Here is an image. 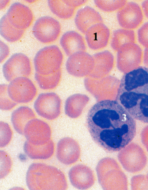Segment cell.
Masks as SVG:
<instances>
[{
  "instance_id": "cell-20",
  "label": "cell",
  "mask_w": 148,
  "mask_h": 190,
  "mask_svg": "<svg viewBox=\"0 0 148 190\" xmlns=\"http://www.w3.org/2000/svg\"><path fill=\"white\" fill-rule=\"evenodd\" d=\"M23 150L25 154L30 158L45 160L50 158L53 155L55 145L51 140L47 143L41 145H33L27 141L24 143Z\"/></svg>"
},
{
  "instance_id": "cell-17",
  "label": "cell",
  "mask_w": 148,
  "mask_h": 190,
  "mask_svg": "<svg viewBox=\"0 0 148 190\" xmlns=\"http://www.w3.org/2000/svg\"><path fill=\"white\" fill-rule=\"evenodd\" d=\"M102 18L98 12L94 8L86 6L77 12L75 22L77 28L85 34L91 27L97 23H102Z\"/></svg>"
},
{
  "instance_id": "cell-14",
  "label": "cell",
  "mask_w": 148,
  "mask_h": 190,
  "mask_svg": "<svg viewBox=\"0 0 148 190\" xmlns=\"http://www.w3.org/2000/svg\"><path fill=\"white\" fill-rule=\"evenodd\" d=\"M81 155L79 145L74 140L64 138L58 143L56 148V156L62 164L69 165L77 162Z\"/></svg>"
},
{
  "instance_id": "cell-10",
  "label": "cell",
  "mask_w": 148,
  "mask_h": 190,
  "mask_svg": "<svg viewBox=\"0 0 148 190\" xmlns=\"http://www.w3.org/2000/svg\"><path fill=\"white\" fill-rule=\"evenodd\" d=\"M61 30L59 22L49 16L41 17L37 20L33 28L35 37L44 43H52L59 37Z\"/></svg>"
},
{
  "instance_id": "cell-23",
  "label": "cell",
  "mask_w": 148,
  "mask_h": 190,
  "mask_svg": "<svg viewBox=\"0 0 148 190\" xmlns=\"http://www.w3.org/2000/svg\"><path fill=\"white\" fill-rule=\"evenodd\" d=\"M48 3L51 11L58 17L63 19L71 18L76 9L69 5L66 0H49Z\"/></svg>"
},
{
  "instance_id": "cell-13",
  "label": "cell",
  "mask_w": 148,
  "mask_h": 190,
  "mask_svg": "<svg viewBox=\"0 0 148 190\" xmlns=\"http://www.w3.org/2000/svg\"><path fill=\"white\" fill-rule=\"evenodd\" d=\"M6 15L9 22L14 27L24 30L30 25L33 19V14L30 8L18 2L11 5Z\"/></svg>"
},
{
  "instance_id": "cell-36",
  "label": "cell",
  "mask_w": 148,
  "mask_h": 190,
  "mask_svg": "<svg viewBox=\"0 0 148 190\" xmlns=\"http://www.w3.org/2000/svg\"><path fill=\"white\" fill-rule=\"evenodd\" d=\"M9 2V1H0V9L4 8Z\"/></svg>"
},
{
  "instance_id": "cell-9",
  "label": "cell",
  "mask_w": 148,
  "mask_h": 190,
  "mask_svg": "<svg viewBox=\"0 0 148 190\" xmlns=\"http://www.w3.org/2000/svg\"><path fill=\"white\" fill-rule=\"evenodd\" d=\"M61 101L59 96L53 92L43 93L39 95L34 105L37 114L49 120L56 119L60 112Z\"/></svg>"
},
{
  "instance_id": "cell-37",
  "label": "cell",
  "mask_w": 148,
  "mask_h": 190,
  "mask_svg": "<svg viewBox=\"0 0 148 190\" xmlns=\"http://www.w3.org/2000/svg\"><path fill=\"white\" fill-rule=\"evenodd\" d=\"M27 1L29 3H31V2H33L34 1H33V0H28V1Z\"/></svg>"
},
{
  "instance_id": "cell-22",
  "label": "cell",
  "mask_w": 148,
  "mask_h": 190,
  "mask_svg": "<svg viewBox=\"0 0 148 190\" xmlns=\"http://www.w3.org/2000/svg\"><path fill=\"white\" fill-rule=\"evenodd\" d=\"M0 24L1 35L8 42H14L18 40L24 34V30L17 28L10 23L6 14L1 19Z\"/></svg>"
},
{
  "instance_id": "cell-15",
  "label": "cell",
  "mask_w": 148,
  "mask_h": 190,
  "mask_svg": "<svg viewBox=\"0 0 148 190\" xmlns=\"http://www.w3.org/2000/svg\"><path fill=\"white\" fill-rule=\"evenodd\" d=\"M72 185L75 188L87 189L92 187L95 182V177L92 170L87 166L80 164L72 167L69 173Z\"/></svg>"
},
{
  "instance_id": "cell-19",
  "label": "cell",
  "mask_w": 148,
  "mask_h": 190,
  "mask_svg": "<svg viewBox=\"0 0 148 190\" xmlns=\"http://www.w3.org/2000/svg\"><path fill=\"white\" fill-rule=\"evenodd\" d=\"M61 45L67 55H71L78 51H84L86 47L82 36L74 31L66 32L60 40Z\"/></svg>"
},
{
  "instance_id": "cell-27",
  "label": "cell",
  "mask_w": 148,
  "mask_h": 190,
  "mask_svg": "<svg viewBox=\"0 0 148 190\" xmlns=\"http://www.w3.org/2000/svg\"><path fill=\"white\" fill-rule=\"evenodd\" d=\"M7 87L8 85L6 84H1L0 86V108L3 110H10L17 104L9 96Z\"/></svg>"
},
{
  "instance_id": "cell-32",
  "label": "cell",
  "mask_w": 148,
  "mask_h": 190,
  "mask_svg": "<svg viewBox=\"0 0 148 190\" xmlns=\"http://www.w3.org/2000/svg\"><path fill=\"white\" fill-rule=\"evenodd\" d=\"M10 53L8 46L0 41V62L1 63L7 57Z\"/></svg>"
},
{
  "instance_id": "cell-2",
  "label": "cell",
  "mask_w": 148,
  "mask_h": 190,
  "mask_svg": "<svg viewBox=\"0 0 148 190\" xmlns=\"http://www.w3.org/2000/svg\"><path fill=\"white\" fill-rule=\"evenodd\" d=\"M116 100L135 119L148 123V68L139 67L124 74Z\"/></svg>"
},
{
  "instance_id": "cell-6",
  "label": "cell",
  "mask_w": 148,
  "mask_h": 190,
  "mask_svg": "<svg viewBox=\"0 0 148 190\" xmlns=\"http://www.w3.org/2000/svg\"><path fill=\"white\" fill-rule=\"evenodd\" d=\"M118 158L123 168L131 173L141 171L147 162V157L143 150L133 143L121 150L118 154Z\"/></svg>"
},
{
  "instance_id": "cell-3",
  "label": "cell",
  "mask_w": 148,
  "mask_h": 190,
  "mask_svg": "<svg viewBox=\"0 0 148 190\" xmlns=\"http://www.w3.org/2000/svg\"><path fill=\"white\" fill-rule=\"evenodd\" d=\"M26 181L31 190H63L68 188L66 177L60 169L42 163H34L29 167Z\"/></svg>"
},
{
  "instance_id": "cell-4",
  "label": "cell",
  "mask_w": 148,
  "mask_h": 190,
  "mask_svg": "<svg viewBox=\"0 0 148 190\" xmlns=\"http://www.w3.org/2000/svg\"><path fill=\"white\" fill-rule=\"evenodd\" d=\"M96 170L99 182L103 189H127V177L114 159L110 157L102 159Z\"/></svg>"
},
{
  "instance_id": "cell-33",
  "label": "cell",
  "mask_w": 148,
  "mask_h": 190,
  "mask_svg": "<svg viewBox=\"0 0 148 190\" xmlns=\"http://www.w3.org/2000/svg\"><path fill=\"white\" fill-rule=\"evenodd\" d=\"M141 137L142 142L148 152V126L143 130Z\"/></svg>"
},
{
  "instance_id": "cell-12",
  "label": "cell",
  "mask_w": 148,
  "mask_h": 190,
  "mask_svg": "<svg viewBox=\"0 0 148 190\" xmlns=\"http://www.w3.org/2000/svg\"><path fill=\"white\" fill-rule=\"evenodd\" d=\"M117 18L121 27L130 29H135L140 24L143 16L138 4L134 2H129L118 11Z\"/></svg>"
},
{
  "instance_id": "cell-18",
  "label": "cell",
  "mask_w": 148,
  "mask_h": 190,
  "mask_svg": "<svg viewBox=\"0 0 148 190\" xmlns=\"http://www.w3.org/2000/svg\"><path fill=\"white\" fill-rule=\"evenodd\" d=\"M141 51L139 47L132 43H128L122 45L118 53L117 62L121 66H133L140 62Z\"/></svg>"
},
{
  "instance_id": "cell-31",
  "label": "cell",
  "mask_w": 148,
  "mask_h": 190,
  "mask_svg": "<svg viewBox=\"0 0 148 190\" xmlns=\"http://www.w3.org/2000/svg\"><path fill=\"white\" fill-rule=\"evenodd\" d=\"M138 36L139 42L143 46L148 47V22L138 29Z\"/></svg>"
},
{
  "instance_id": "cell-11",
  "label": "cell",
  "mask_w": 148,
  "mask_h": 190,
  "mask_svg": "<svg viewBox=\"0 0 148 190\" xmlns=\"http://www.w3.org/2000/svg\"><path fill=\"white\" fill-rule=\"evenodd\" d=\"M23 134L31 144L41 145L51 140V131L48 123L36 118L30 120L26 125Z\"/></svg>"
},
{
  "instance_id": "cell-16",
  "label": "cell",
  "mask_w": 148,
  "mask_h": 190,
  "mask_svg": "<svg viewBox=\"0 0 148 190\" xmlns=\"http://www.w3.org/2000/svg\"><path fill=\"white\" fill-rule=\"evenodd\" d=\"M85 34L86 39L89 47L96 50L106 45L110 37V31L105 24L100 23L90 27Z\"/></svg>"
},
{
  "instance_id": "cell-34",
  "label": "cell",
  "mask_w": 148,
  "mask_h": 190,
  "mask_svg": "<svg viewBox=\"0 0 148 190\" xmlns=\"http://www.w3.org/2000/svg\"><path fill=\"white\" fill-rule=\"evenodd\" d=\"M67 3L70 6L76 8L86 3V0H66Z\"/></svg>"
},
{
  "instance_id": "cell-29",
  "label": "cell",
  "mask_w": 148,
  "mask_h": 190,
  "mask_svg": "<svg viewBox=\"0 0 148 190\" xmlns=\"http://www.w3.org/2000/svg\"><path fill=\"white\" fill-rule=\"evenodd\" d=\"M12 136V132L9 125L3 121L0 122V147H4L11 141Z\"/></svg>"
},
{
  "instance_id": "cell-26",
  "label": "cell",
  "mask_w": 148,
  "mask_h": 190,
  "mask_svg": "<svg viewBox=\"0 0 148 190\" xmlns=\"http://www.w3.org/2000/svg\"><path fill=\"white\" fill-rule=\"evenodd\" d=\"M96 5L106 12H111L121 9L127 3L125 0H95Z\"/></svg>"
},
{
  "instance_id": "cell-28",
  "label": "cell",
  "mask_w": 148,
  "mask_h": 190,
  "mask_svg": "<svg viewBox=\"0 0 148 190\" xmlns=\"http://www.w3.org/2000/svg\"><path fill=\"white\" fill-rule=\"evenodd\" d=\"M0 178L3 179L11 171L12 161L9 155L3 150L0 151Z\"/></svg>"
},
{
  "instance_id": "cell-24",
  "label": "cell",
  "mask_w": 148,
  "mask_h": 190,
  "mask_svg": "<svg viewBox=\"0 0 148 190\" xmlns=\"http://www.w3.org/2000/svg\"><path fill=\"white\" fill-rule=\"evenodd\" d=\"M134 32L132 30L119 29L114 31L112 35L111 45L116 50L120 48L123 45L132 43L135 40Z\"/></svg>"
},
{
  "instance_id": "cell-7",
  "label": "cell",
  "mask_w": 148,
  "mask_h": 190,
  "mask_svg": "<svg viewBox=\"0 0 148 190\" xmlns=\"http://www.w3.org/2000/svg\"><path fill=\"white\" fill-rule=\"evenodd\" d=\"M7 91L11 98L17 104L31 102L37 93L33 82L26 77H18L11 81L8 85Z\"/></svg>"
},
{
  "instance_id": "cell-8",
  "label": "cell",
  "mask_w": 148,
  "mask_h": 190,
  "mask_svg": "<svg viewBox=\"0 0 148 190\" xmlns=\"http://www.w3.org/2000/svg\"><path fill=\"white\" fill-rule=\"evenodd\" d=\"M2 72L4 77L8 82L18 77H27L32 73L30 60L24 54H15L3 64Z\"/></svg>"
},
{
  "instance_id": "cell-35",
  "label": "cell",
  "mask_w": 148,
  "mask_h": 190,
  "mask_svg": "<svg viewBox=\"0 0 148 190\" xmlns=\"http://www.w3.org/2000/svg\"><path fill=\"white\" fill-rule=\"evenodd\" d=\"M142 6L145 15L148 18V0L144 1Z\"/></svg>"
},
{
  "instance_id": "cell-30",
  "label": "cell",
  "mask_w": 148,
  "mask_h": 190,
  "mask_svg": "<svg viewBox=\"0 0 148 190\" xmlns=\"http://www.w3.org/2000/svg\"><path fill=\"white\" fill-rule=\"evenodd\" d=\"M132 190H148V173L133 176L131 180Z\"/></svg>"
},
{
  "instance_id": "cell-1",
  "label": "cell",
  "mask_w": 148,
  "mask_h": 190,
  "mask_svg": "<svg viewBox=\"0 0 148 190\" xmlns=\"http://www.w3.org/2000/svg\"><path fill=\"white\" fill-rule=\"evenodd\" d=\"M135 120L117 101L106 99L91 108L86 124L93 141L112 153L121 150L134 139L136 133Z\"/></svg>"
},
{
  "instance_id": "cell-5",
  "label": "cell",
  "mask_w": 148,
  "mask_h": 190,
  "mask_svg": "<svg viewBox=\"0 0 148 190\" xmlns=\"http://www.w3.org/2000/svg\"><path fill=\"white\" fill-rule=\"evenodd\" d=\"M63 59L62 53L57 46L50 45L42 48L34 58L36 73L48 75L57 72L60 70Z\"/></svg>"
},
{
  "instance_id": "cell-25",
  "label": "cell",
  "mask_w": 148,
  "mask_h": 190,
  "mask_svg": "<svg viewBox=\"0 0 148 190\" xmlns=\"http://www.w3.org/2000/svg\"><path fill=\"white\" fill-rule=\"evenodd\" d=\"M61 75L60 70L51 74L42 75L35 73V80L39 87L44 90H49L56 88L59 83Z\"/></svg>"
},
{
  "instance_id": "cell-21",
  "label": "cell",
  "mask_w": 148,
  "mask_h": 190,
  "mask_svg": "<svg viewBox=\"0 0 148 190\" xmlns=\"http://www.w3.org/2000/svg\"><path fill=\"white\" fill-rule=\"evenodd\" d=\"M36 118V115L31 108L23 106L13 112L11 116V121L16 132L19 134L23 135L27 123L30 120Z\"/></svg>"
}]
</instances>
